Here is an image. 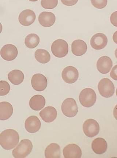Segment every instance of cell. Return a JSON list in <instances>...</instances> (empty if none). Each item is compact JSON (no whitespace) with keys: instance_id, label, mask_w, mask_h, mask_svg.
Wrapping results in <instances>:
<instances>
[{"instance_id":"6da1fadb","label":"cell","mask_w":117,"mask_h":158,"mask_svg":"<svg viewBox=\"0 0 117 158\" xmlns=\"http://www.w3.org/2000/svg\"><path fill=\"white\" fill-rule=\"evenodd\" d=\"M19 140L18 133L13 129H7L0 134V144L5 150H11L16 147Z\"/></svg>"},{"instance_id":"7a4b0ae2","label":"cell","mask_w":117,"mask_h":158,"mask_svg":"<svg viewBox=\"0 0 117 158\" xmlns=\"http://www.w3.org/2000/svg\"><path fill=\"white\" fill-rule=\"evenodd\" d=\"M33 148L32 143L29 139L21 140L17 147L13 150L12 155L14 158H24L31 153Z\"/></svg>"},{"instance_id":"3957f363","label":"cell","mask_w":117,"mask_h":158,"mask_svg":"<svg viewBox=\"0 0 117 158\" xmlns=\"http://www.w3.org/2000/svg\"><path fill=\"white\" fill-rule=\"evenodd\" d=\"M79 99L80 104L84 107H91L95 105L96 101V94L92 89L85 88L80 92Z\"/></svg>"},{"instance_id":"277c9868","label":"cell","mask_w":117,"mask_h":158,"mask_svg":"<svg viewBox=\"0 0 117 158\" xmlns=\"http://www.w3.org/2000/svg\"><path fill=\"white\" fill-rule=\"evenodd\" d=\"M51 50L53 55L58 58L66 56L68 52V43L64 40H55L52 44Z\"/></svg>"},{"instance_id":"5b68a950","label":"cell","mask_w":117,"mask_h":158,"mask_svg":"<svg viewBox=\"0 0 117 158\" xmlns=\"http://www.w3.org/2000/svg\"><path fill=\"white\" fill-rule=\"evenodd\" d=\"M98 89L99 94L105 98L112 97L115 93V86L110 80L107 78L102 79L99 82Z\"/></svg>"},{"instance_id":"8992f818","label":"cell","mask_w":117,"mask_h":158,"mask_svg":"<svg viewBox=\"0 0 117 158\" xmlns=\"http://www.w3.org/2000/svg\"><path fill=\"white\" fill-rule=\"evenodd\" d=\"M61 109L63 114L69 118L76 116L78 112L77 103L72 98L65 99L62 104Z\"/></svg>"},{"instance_id":"52a82bcc","label":"cell","mask_w":117,"mask_h":158,"mask_svg":"<svg viewBox=\"0 0 117 158\" xmlns=\"http://www.w3.org/2000/svg\"><path fill=\"white\" fill-rule=\"evenodd\" d=\"M83 130L84 134L88 137L93 138L99 134V123L95 119H89L84 123Z\"/></svg>"},{"instance_id":"ba28073f","label":"cell","mask_w":117,"mask_h":158,"mask_svg":"<svg viewBox=\"0 0 117 158\" xmlns=\"http://www.w3.org/2000/svg\"><path fill=\"white\" fill-rule=\"evenodd\" d=\"M62 76L63 80L65 82L72 84L76 82L78 80L79 73L75 67L68 66L63 69Z\"/></svg>"},{"instance_id":"9c48e42d","label":"cell","mask_w":117,"mask_h":158,"mask_svg":"<svg viewBox=\"0 0 117 158\" xmlns=\"http://www.w3.org/2000/svg\"><path fill=\"white\" fill-rule=\"evenodd\" d=\"M31 82L33 88L38 92L44 91L48 85L47 78L44 75L39 73L33 76Z\"/></svg>"},{"instance_id":"30bf717a","label":"cell","mask_w":117,"mask_h":158,"mask_svg":"<svg viewBox=\"0 0 117 158\" xmlns=\"http://www.w3.org/2000/svg\"><path fill=\"white\" fill-rule=\"evenodd\" d=\"M18 54L17 47L12 44H7L2 48L1 55L5 60L11 61L14 60Z\"/></svg>"},{"instance_id":"8fae6325","label":"cell","mask_w":117,"mask_h":158,"mask_svg":"<svg viewBox=\"0 0 117 158\" xmlns=\"http://www.w3.org/2000/svg\"><path fill=\"white\" fill-rule=\"evenodd\" d=\"M90 43L93 49L101 50L107 46L108 43V38L104 34L99 33L94 35L92 37Z\"/></svg>"},{"instance_id":"7c38bea8","label":"cell","mask_w":117,"mask_h":158,"mask_svg":"<svg viewBox=\"0 0 117 158\" xmlns=\"http://www.w3.org/2000/svg\"><path fill=\"white\" fill-rule=\"evenodd\" d=\"M36 19L35 13L31 10L26 9L22 11L19 15V22L25 26H30L33 24Z\"/></svg>"},{"instance_id":"4fadbf2b","label":"cell","mask_w":117,"mask_h":158,"mask_svg":"<svg viewBox=\"0 0 117 158\" xmlns=\"http://www.w3.org/2000/svg\"><path fill=\"white\" fill-rule=\"evenodd\" d=\"M25 126L28 132L30 133H35L40 130L41 123L38 117L32 115L26 119Z\"/></svg>"},{"instance_id":"5bb4252c","label":"cell","mask_w":117,"mask_h":158,"mask_svg":"<svg viewBox=\"0 0 117 158\" xmlns=\"http://www.w3.org/2000/svg\"><path fill=\"white\" fill-rule=\"evenodd\" d=\"M63 153L66 158H80L82 155L81 149L75 144H69L66 146L63 149Z\"/></svg>"},{"instance_id":"9a60e30c","label":"cell","mask_w":117,"mask_h":158,"mask_svg":"<svg viewBox=\"0 0 117 158\" xmlns=\"http://www.w3.org/2000/svg\"><path fill=\"white\" fill-rule=\"evenodd\" d=\"M112 60L107 56L101 57L97 63L98 70L103 74H106L109 72L112 68Z\"/></svg>"},{"instance_id":"2e32d148","label":"cell","mask_w":117,"mask_h":158,"mask_svg":"<svg viewBox=\"0 0 117 158\" xmlns=\"http://www.w3.org/2000/svg\"><path fill=\"white\" fill-rule=\"evenodd\" d=\"M39 115L44 121L50 123L53 122L57 118V112L54 107L47 106L40 112Z\"/></svg>"},{"instance_id":"e0dca14e","label":"cell","mask_w":117,"mask_h":158,"mask_svg":"<svg viewBox=\"0 0 117 158\" xmlns=\"http://www.w3.org/2000/svg\"><path fill=\"white\" fill-rule=\"evenodd\" d=\"M55 15L53 13L44 11L39 15V23L45 27H49L53 26L55 23Z\"/></svg>"},{"instance_id":"ac0fdd59","label":"cell","mask_w":117,"mask_h":158,"mask_svg":"<svg viewBox=\"0 0 117 158\" xmlns=\"http://www.w3.org/2000/svg\"><path fill=\"white\" fill-rule=\"evenodd\" d=\"M87 44L84 40H75L72 44V51L73 54L76 56H81L87 52Z\"/></svg>"},{"instance_id":"d6986e66","label":"cell","mask_w":117,"mask_h":158,"mask_svg":"<svg viewBox=\"0 0 117 158\" xmlns=\"http://www.w3.org/2000/svg\"><path fill=\"white\" fill-rule=\"evenodd\" d=\"M108 145L104 139L99 138L93 140L92 144V148L93 151L96 154L101 155L106 152Z\"/></svg>"},{"instance_id":"ffe728a7","label":"cell","mask_w":117,"mask_h":158,"mask_svg":"<svg viewBox=\"0 0 117 158\" xmlns=\"http://www.w3.org/2000/svg\"><path fill=\"white\" fill-rule=\"evenodd\" d=\"M13 108L12 105L7 102L0 103V120L5 121L12 116Z\"/></svg>"},{"instance_id":"44dd1931","label":"cell","mask_w":117,"mask_h":158,"mask_svg":"<svg viewBox=\"0 0 117 158\" xmlns=\"http://www.w3.org/2000/svg\"><path fill=\"white\" fill-rule=\"evenodd\" d=\"M45 99L43 96L37 95L33 96L30 99L29 106L33 110L40 111L45 106Z\"/></svg>"},{"instance_id":"7402d4cb","label":"cell","mask_w":117,"mask_h":158,"mask_svg":"<svg viewBox=\"0 0 117 158\" xmlns=\"http://www.w3.org/2000/svg\"><path fill=\"white\" fill-rule=\"evenodd\" d=\"M45 156L46 158H60V146L56 143H52L49 144L45 150Z\"/></svg>"},{"instance_id":"603a6c76","label":"cell","mask_w":117,"mask_h":158,"mask_svg":"<svg viewBox=\"0 0 117 158\" xmlns=\"http://www.w3.org/2000/svg\"><path fill=\"white\" fill-rule=\"evenodd\" d=\"M9 80L14 85H18L23 82L24 75L22 71L14 70L10 71L8 74Z\"/></svg>"},{"instance_id":"cb8c5ba5","label":"cell","mask_w":117,"mask_h":158,"mask_svg":"<svg viewBox=\"0 0 117 158\" xmlns=\"http://www.w3.org/2000/svg\"><path fill=\"white\" fill-rule=\"evenodd\" d=\"M35 57L38 62L41 64L49 62L51 59V55L46 50L39 49L36 50L35 53Z\"/></svg>"},{"instance_id":"d4e9b609","label":"cell","mask_w":117,"mask_h":158,"mask_svg":"<svg viewBox=\"0 0 117 158\" xmlns=\"http://www.w3.org/2000/svg\"><path fill=\"white\" fill-rule=\"evenodd\" d=\"M40 41V38L37 34H30L26 36L25 43L26 47L29 49H33L39 45Z\"/></svg>"},{"instance_id":"484cf974","label":"cell","mask_w":117,"mask_h":158,"mask_svg":"<svg viewBox=\"0 0 117 158\" xmlns=\"http://www.w3.org/2000/svg\"><path fill=\"white\" fill-rule=\"evenodd\" d=\"M41 4L44 9H53L58 4V0H41Z\"/></svg>"},{"instance_id":"4316f807","label":"cell","mask_w":117,"mask_h":158,"mask_svg":"<svg viewBox=\"0 0 117 158\" xmlns=\"http://www.w3.org/2000/svg\"><path fill=\"white\" fill-rule=\"evenodd\" d=\"M10 90V86L6 81H0V96H5L8 94Z\"/></svg>"},{"instance_id":"83f0119b","label":"cell","mask_w":117,"mask_h":158,"mask_svg":"<svg viewBox=\"0 0 117 158\" xmlns=\"http://www.w3.org/2000/svg\"><path fill=\"white\" fill-rule=\"evenodd\" d=\"M92 4L98 9H102L106 6L108 0H91Z\"/></svg>"},{"instance_id":"f1b7e54d","label":"cell","mask_w":117,"mask_h":158,"mask_svg":"<svg viewBox=\"0 0 117 158\" xmlns=\"http://www.w3.org/2000/svg\"><path fill=\"white\" fill-rule=\"evenodd\" d=\"M110 21L113 26L117 27V11L112 13L110 17Z\"/></svg>"},{"instance_id":"f546056e","label":"cell","mask_w":117,"mask_h":158,"mask_svg":"<svg viewBox=\"0 0 117 158\" xmlns=\"http://www.w3.org/2000/svg\"><path fill=\"white\" fill-rule=\"evenodd\" d=\"M63 5L66 6H72L75 5L78 0H61Z\"/></svg>"},{"instance_id":"4dcf8cb0","label":"cell","mask_w":117,"mask_h":158,"mask_svg":"<svg viewBox=\"0 0 117 158\" xmlns=\"http://www.w3.org/2000/svg\"><path fill=\"white\" fill-rule=\"evenodd\" d=\"M110 76L113 80L117 81V64L113 67L110 73Z\"/></svg>"},{"instance_id":"1f68e13d","label":"cell","mask_w":117,"mask_h":158,"mask_svg":"<svg viewBox=\"0 0 117 158\" xmlns=\"http://www.w3.org/2000/svg\"><path fill=\"white\" fill-rule=\"evenodd\" d=\"M113 40L115 43L117 44V31L115 32L113 34Z\"/></svg>"},{"instance_id":"d6a6232c","label":"cell","mask_w":117,"mask_h":158,"mask_svg":"<svg viewBox=\"0 0 117 158\" xmlns=\"http://www.w3.org/2000/svg\"><path fill=\"white\" fill-rule=\"evenodd\" d=\"M114 115L115 118L117 120V105L115 106L114 110Z\"/></svg>"},{"instance_id":"836d02e7","label":"cell","mask_w":117,"mask_h":158,"mask_svg":"<svg viewBox=\"0 0 117 158\" xmlns=\"http://www.w3.org/2000/svg\"><path fill=\"white\" fill-rule=\"evenodd\" d=\"M115 56L116 57L117 59V48L116 49L115 51Z\"/></svg>"},{"instance_id":"e575fe53","label":"cell","mask_w":117,"mask_h":158,"mask_svg":"<svg viewBox=\"0 0 117 158\" xmlns=\"http://www.w3.org/2000/svg\"><path fill=\"white\" fill-rule=\"evenodd\" d=\"M29 1L32 2H36L38 1V0H29Z\"/></svg>"},{"instance_id":"d590c367","label":"cell","mask_w":117,"mask_h":158,"mask_svg":"<svg viewBox=\"0 0 117 158\" xmlns=\"http://www.w3.org/2000/svg\"><path fill=\"white\" fill-rule=\"evenodd\" d=\"M116 95L117 96V88L116 89Z\"/></svg>"}]
</instances>
